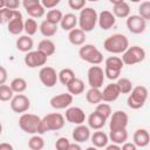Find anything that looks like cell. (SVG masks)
<instances>
[{"instance_id":"cell-1","label":"cell","mask_w":150,"mask_h":150,"mask_svg":"<svg viewBox=\"0 0 150 150\" xmlns=\"http://www.w3.org/2000/svg\"><path fill=\"white\" fill-rule=\"evenodd\" d=\"M103 47L108 53L111 54H123L127 48L129 47V40L124 34H112L110 36H108L104 42H103Z\"/></svg>"},{"instance_id":"cell-2","label":"cell","mask_w":150,"mask_h":150,"mask_svg":"<svg viewBox=\"0 0 150 150\" xmlns=\"http://www.w3.org/2000/svg\"><path fill=\"white\" fill-rule=\"evenodd\" d=\"M66 120L64 116L60 112H50L41 118L40 135H43L48 131H57L64 127Z\"/></svg>"},{"instance_id":"cell-3","label":"cell","mask_w":150,"mask_h":150,"mask_svg":"<svg viewBox=\"0 0 150 150\" xmlns=\"http://www.w3.org/2000/svg\"><path fill=\"white\" fill-rule=\"evenodd\" d=\"M79 56L84 62L91 64V66H98L103 62V54L101 50L91 43H84L79 49Z\"/></svg>"},{"instance_id":"cell-4","label":"cell","mask_w":150,"mask_h":150,"mask_svg":"<svg viewBox=\"0 0 150 150\" xmlns=\"http://www.w3.org/2000/svg\"><path fill=\"white\" fill-rule=\"evenodd\" d=\"M77 23L81 30L84 33L91 32L97 25V12L93 7H84L80 11L77 16Z\"/></svg>"},{"instance_id":"cell-5","label":"cell","mask_w":150,"mask_h":150,"mask_svg":"<svg viewBox=\"0 0 150 150\" xmlns=\"http://www.w3.org/2000/svg\"><path fill=\"white\" fill-rule=\"evenodd\" d=\"M41 117L34 114L25 112L19 117V127L22 131L30 135H40Z\"/></svg>"},{"instance_id":"cell-6","label":"cell","mask_w":150,"mask_h":150,"mask_svg":"<svg viewBox=\"0 0 150 150\" xmlns=\"http://www.w3.org/2000/svg\"><path fill=\"white\" fill-rule=\"evenodd\" d=\"M148 89L146 87L144 86H136L132 88V90L129 93V96L127 98V104L130 109H134V110H137V109H141L146 100H148Z\"/></svg>"},{"instance_id":"cell-7","label":"cell","mask_w":150,"mask_h":150,"mask_svg":"<svg viewBox=\"0 0 150 150\" xmlns=\"http://www.w3.org/2000/svg\"><path fill=\"white\" fill-rule=\"evenodd\" d=\"M145 50L144 48L139 47V46H129L127 48V50L122 54V62L123 64H127V66H134V64H137V63H141L142 61H144L145 59Z\"/></svg>"},{"instance_id":"cell-8","label":"cell","mask_w":150,"mask_h":150,"mask_svg":"<svg viewBox=\"0 0 150 150\" xmlns=\"http://www.w3.org/2000/svg\"><path fill=\"white\" fill-rule=\"evenodd\" d=\"M110 121H109V129L110 131H116V130H123L127 129L128 123H129V116L125 111L123 110H116L110 115Z\"/></svg>"},{"instance_id":"cell-9","label":"cell","mask_w":150,"mask_h":150,"mask_svg":"<svg viewBox=\"0 0 150 150\" xmlns=\"http://www.w3.org/2000/svg\"><path fill=\"white\" fill-rule=\"evenodd\" d=\"M87 79H88V84L90 88H97L100 89L103 86L104 82V71L103 68L100 66H91L88 69L87 73Z\"/></svg>"},{"instance_id":"cell-10","label":"cell","mask_w":150,"mask_h":150,"mask_svg":"<svg viewBox=\"0 0 150 150\" xmlns=\"http://www.w3.org/2000/svg\"><path fill=\"white\" fill-rule=\"evenodd\" d=\"M48 57L42 54L41 52L36 50H30L28 53H26L25 57H23V62L28 68H38V67H45V64L47 63Z\"/></svg>"},{"instance_id":"cell-11","label":"cell","mask_w":150,"mask_h":150,"mask_svg":"<svg viewBox=\"0 0 150 150\" xmlns=\"http://www.w3.org/2000/svg\"><path fill=\"white\" fill-rule=\"evenodd\" d=\"M39 79L45 87L53 88L57 83V73L53 67L45 66L39 71Z\"/></svg>"},{"instance_id":"cell-12","label":"cell","mask_w":150,"mask_h":150,"mask_svg":"<svg viewBox=\"0 0 150 150\" xmlns=\"http://www.w3.org/2000/svg\"><path fill=\"white\" fill-rule=\"evenodd\" d=\"M21 5L23 6V8L26 9L27 14L32 19L42 18L45 15V13H46V9L42 7L41 1H39V0H23L21 2Z\"/></svg>"},{"instance_id":"cell-13","label":"cell","mask_w":150,"mask_h":150,"mask_svg":"<svg viewBox=\"0 0 150 150\" xmlns=\"http://www.w3.org/2000/svg\"><path fill=\"white\" fill-rule=\"evenodd\" d=\"M125 25H127L128 30L132 34H142V33H144V30L146 28V21L137 14L129 15L127 18Z\"/></svg>"},{"instance_id":"cell-14","label":"cell","mask_w":150,"mask_h":150,"mask_svg":"<svg viewBox=\"0 0 150 150\" xmlns=\"http://www.w3.org/2000/svg\"><path fill=\"white\" fill-rule=\"evenodd\" d=\"M11 109L16 114H25L30 108V100L23 94H16L11 100Z\"/></svg>"},{"instance_id":"cell-15","label":"cell","mask_w":150,"mask_h":150,"mask_svg":"<svg viewBox=\"0 0 150 150\" xmlns=\"http://www.w3.org/2000/svg\"><path fill=\"white\" fill-rule=\"evenodd\" d=\"M64 120L71 124L75 125H80L83 124L86 121V114L83 111V109H81L80 107H69L66 109V115H64Z\"/></svg>"},{"instance_id":"cell-16","label":"cell","mask_w":150,"mask_h":150,"mask_svg":"<svg viewBox=\"0 0 150 150\" xmlns=\"http://www.w3.org/2000/svg\"><path fill=\"white\" fill-rule=\"evenodd\" d=\"M49 103H50V107L53 109H55V110L67 109L73 103V96L69 93H62V94H59V95L53 96L50 98Z\"/></svg>"},{"instance_id":"cell-17","label":"cell","mask_w":150,"mask_h":150,"mask_svg":"<svg viewBox=\"0 0 150 150\" xmlns=\"http://www.w3.org/2000/svg\"><path fill=\"white\" fill-rule=\"evenodd\" d=\"M7 29L13 35H19L23 32V18L20 11H13V15L7 23Z\"/></svg>"},{"instance_id":"cell-18","label":"cell","mask_w":150,"mask_h":150,"mask_svg":"<svg viewBox=\"0 0 150 150\" xmlns=\"http://www.w3.org/2000/svg\"><path fill=\"white\" fill-rule=\"evenodd\" d=\"M116 23V18L110 11H102L100 14H97V25L101 29L108 30L112 28Z\"/></svg>"},{"instance_id":"cell-19","label":"cell","mask_w":150,"mask_h":150,"mask_svg":"<svg viewBox=\"0 0 150 150\" xmlns=\"http://www.w3.org/2000/svg\"><path fill=\"white\" fill-rule=\"evenodd\" d=\"M120 95H121V93H120V89H118L116 82H111V83L107 84L102 91V102H105V103L114 102L120 97Z\"/></svg>"},{"instance_id":"cell-20","label":"cell","mask_w":150,"mask_h":150,"mask_svg":"<svg viewBox=\"0 0 150 150\" xmlns=\"http://www.w3.org/2000/svg\"><path fill=\"white\" fill-rule=\"evenodd\" d=\"M90 129L88 125H84V124H80V125H76L74 129H73V132H71V137L75 141V143H84L87 142L89 138H90Z\"/></svg>"},{"instance_id":"cell-21","label":"cell","mask_w":150,"mask_h":150,"mask_svg":"<svg viewBox=\"0 0 150 150\" xmlns=\"http://www.w3.org/2000/svg\"><path fill=\"white\" fill-rule=\"evenodd\" d=\"M134 144L137 146V148H145L149 145V142H150V135H149V131L144 128H139L137 129L135 132H134Z\"/></svg>"},{"instance_id":"cell-22","label":"cell","mask_w":150,"mask_h":150,"mask_svg":"<svg viewBox=\"0 0 150 150\" xmlns=\"http://www.w3.org/2000/svg\"><path fill=\"white\" fill-rule=\"evenodd\" d=\"M107 118L103 117L102 115H100L96 111H93L89 116H88V127L89 129H94V130H101L105 123H107Z\"/></svg>"},{"instance_id":"cell-23","label":"cell","mask_w":150,"mask_h":150,"mask_svg":"<svg viewBox=\"0 0 150 150\" xmlns=\"http://www.w3.org/2000/svg\"><path fill=\"white\" fill-rule=\"evenodd\" d=\"M93 143V146L95 148H105L108 145V142H109V137L108 135L104 132V131H101V130H96L94 134L90 135V138H89Z\"/></svg>"},{"instance_id":"cell-24","label":"cell","mask_w":150,"mask_h":150,"mask_svg":"<svg viewBox=\"0 0 150 150\" xmlns=\"http://www.w3.org/2000/svg\"><path fill=\"white\" fill-rule=\"evenodd\" d=\"M15 47L18 50L22 52V53H28L33 49L34 47V41L30 36L28 35H21L16 39L15 41Z\"/></svg>"},{"instance_id":"cell-25","label":"cell","mask_w":150,"mask_h":150,"mask_svg":"<svg viewBox=\"0 0 150 150\" xmlns=\"http://www.w3.org/2000/svg\"><path fill=\"white\" fill-rule=\"evenodd\" d=\"M86 39H87L86 33L80 28H74L68 34V40L73 46H83L86 42Z\"/></svg>"},{"instance_id":"cell-26","label":"cell","mask_w":150,"mask_h":150,"mask_svg":"<svg viewBox=\"0 0 150 150\" xmlns=\"http://www.w3.org/2000/svg\"><path fill=\"white\" fill-rule=\"evenodd\" d=\"M130 6L127 1H122L118 5H115L112 7V14L115 18H120V19H127L130 15Z\"/></svg>"},{"instance_id":"cell-27","label":"cell","mask_w":150,"mask_h":150,"mask_svg":"<svg viewBox=\"0 0 150 150\" xmlns=\"http://www.w3.org/2000/svg\"><path fill=\"white\" fill-rule=\"evenodd\" d=\"M76 25H77V16L73 13H67V14H63L62 16V20L60 22V26L63 30H68L70 32L71 29L76 28Z\"/></svg>"},{"instance_id":"cell-28","label":"cell","mask_w":150,"mask_h":150,"mask_svg":"<svg viewBox=\"0 0 150 150\" xmlns=\"http://www.w3.org/2000/svg\"><path fill=\"white\" fill-rule=\"evenodd\" d=\"M38 50L41 52L42 54H45L47 57L48 56H52L55 50H56V47H55V43L50 40V39H43L39 42L38 45Z\"/></svg>"},{"instance_id":"cell-29","label":"cell","mask_w":150,"mask_h":150,"mask_svg":"<svg viewBox=\"0 0 150 150\" xmlns=\"http://www.w3.org/2000/svg\"><path fill=\"white\" fill-rule=\"evenodd\" d=\"M67 90L68 93L71 95V96H77V95H81L83 91H84V82L81 80V79H77L75 77L71 82H69L67 86Z\"/></svg>"},{"instance_id":"cell-30","label":"cell","mask_w":150,"mask_h":150,"mask_svg":"<svg viewBox=\"0 0 150 150\" xmlns=\"http://www.w3.org/2000/svg\"><path fill=\"white\" fill-rule=\"evenodd\" d=\"M108 137H109V141L112 142V144L121 145V144H123V143H125L128 141V131H127V129L110 131Z\"/></svg>"},{"instance_id":"cell-31","label":"cell","mask_w":150,"mask_h":150,"mask_svg":"<svg viewBox=\"0 0 150 150\" xmlns=\"http://www.w3.org/2000/svg\"><path fill=\"white\" fill-rule=\"evenodd\" d=\"M39 30L45 38H52L57 33V26L52 25L48 21L43 20L39 26Z\"/></svg>"},{"instance_id":"cell-32","label":"cell","mask_w":150,"mask_h":150,"mask_svg":"<svg viewBox=\"0 0 150 150\" xmlns=\"http://www.w3.org/2000/svg\"><path fill=\"white\" fill-rule=\"evenodd\" d=\"M74 79H75V73L70 68H63L57 73V81H60V83L63 86H67Z\"/></svg>"},{"instance_id":"cell-33","label":"cell","mask_w":150,"mask_h":150,"mask_svg":"<svg viewBox=\"0 0 150 150\" xmlns=\"http://www.w3.org/2000/svg\"><path fill=\"white\" fill-rule=\"evenodd\" d=\"M86 100L90 104H98L102 102V91L97 88H89L86 93Z\"/></svg>"},{"instance_id":"cell-34","label":"cell","mask_w":150,"mask_h":150,"mask_svg":"<svg viewBox=\"0 0 150 150\" xmlns=\"http://www.w3.org/2000/svg\"><path fill=\"white\" fill-rule=\"evenodd\" d=\"M9 87L13 90V93L22 94L27 89V81L23 77H15V79H13L11 81Z\"/></svg>"},{"instance_id":"cell-35","label":"cell","mask_w":150,"mask_h":150,"mask_svg":"<svg viewBox=\"0 0 150 150\" xmlns=\"http://www.w3.org/2000/svg\"><path fill=\"white\" fill-rule=\"evenodd\" d=\"M62 16H63V13L60 11V9H49L48 12H47V14H46V21H48L49 23H52V25H55V26H57L60 22H61V20H62Z\"/></svg>"},{"instance_id":"cell-36","label":"cell","mask_w":150,"mask_h":150,"mask_svg":"<svg viewBox=\"0 0 150 150\" xmlns=\"http://www.w3.org/2000/svg\"><path fill=\"white\" fill-rule=\"evenodd\" d=\"M104 64H105V68H110V69H115V70H120V71H122V69L124 67L121 57H118V56L107 57L104 61Z\"/></svg>"},{"instance_id":"cell-37","label":"cell","mask_w":150,"mask_h":150,"mask_svg":"<svg viewBox=\"0 0 150 150\" xmlns=\"http://www.w3.org/2000/svg\"><path fill=\"white\" fill-rule=\"evenodd\" d=\"M38 29H39V26H38V22L35 19L29 18V19H26L23 21V30H25L26 35L32 36V35L36 34Z\"/></svg>"},{"instance_id":"cell-38","label":"cell","mask_w":150,"mask_h":150,"mask_svg":"<svg viewBox=\"0 0 150 150\" xmlns=\"http://www.w3.org/2000/svg\"><path fill=\"white\" fill-rule=\"evenodd\" d=\"M116 84H117L121 94H129L132 90V88H134L131 80H129L128 77H120L117 80Z\"/></svg>"},{"instance_id":"cell-39","label":"cell","mask_w":150,"mask_h":150,"mask_svg":"<svg viewBox=\"0 0 150 150\" xmlns=\"http://www.w3.org/2000/svg\"><path fill=\"white\" fill-rule=\"evenodd\" d=\"M45 146V141L40 135H33L28 139V148L30 150H42Z\"/></svg>"},{"instance_id":"cell-40","label":"cell","mask_w":150,"mask_h":150,"mask_svg":"<svg viewBox=\"0 0 150 150\" xmlns=\"http://www.w3.org/2000/svg\"><path fill=\"white\" fill-rule=\"evenodd\" d=\"M13 96H14V93L9 86H7V84L0 86V101H2V102L11 101L13 98Z\"/></svg>"},{"instance_id":"cell-41","label":"cell","mask_w":150,"mask_h":150,"mask_svg":"<svg viewBox=\"0 0 150 150\" xmlns=\"http://www.w3.org/2000/svg\"><path fill=\"white\" fill-rule=\"evenodd\" d=\"M145 21L150 20V1H143L138 6V14Z\"/></svg>"},{"instance_id":"cell-42","label":"cell","mask_w":150,"mask_h":150,"mask_svg":"<svg viewBox=\"0 0 150 150\" xmlns=\"http://www.w3.org/2000/svg\"><path fill=\"white\" fill-rule=\"evenodd\" d=\"M95 111L96 112H98L100 115H102L103 117H105L107 120L110 117V115L112 114L111 112V107H110V104H108V103H103V102H101V103H98V104H96V108H95Z\"/></svg>"},{"instance_id":"cell-43","label":"cell","mask_w":150,"mask_h":150,"mask_svg":"<svg viewBox=\"0 0 150 150\" xmlns=\"http://www.w3.org/2000/svg\"><path fill=\"white\" fill-rule=\"evenodd\" d=\"M13 15V11L8 9V8H2L0 9V25H5V23H8V21L11 20Z\"/></svg>"},{"instance_id":"cell-44","label":"cell","mask_w":150,"mask_h":150,"mask_svg":"<svg viewBox=\"0 0 150 150\" xmlns=\"http://www.w3.org/2000/svg\"><path fill=\"white\" fill-rule=\"evenodd\" d=\"M86 0H68V6L74 11H81L86 7Z\"/></svg>"},{"instance_id":"cell-45","label":"cell","mask_w":150,"mask_h":150,"mask_svg":"<svg viewBox=\"0 0 150 150\" xmlns=\"http://www.w3.org/2000/svg\"><path fill=\"white\" fill-rule=\"evenodd\" d=\"M69 144H70V142L67 137H60L55 142V149L56 150H67Z\"/></svg>"},{"instance_id":"cell-46","label":"cell","mask_w":150,"mask_h":150,"mask_svg":"<svg viewBox=\"0 0 150 150\" xmlns=\"http://www.w3.org/2000/svg\"><path fill=\"white\" fill-rule=\"evenodd\" d=\"M60 4V0H42L41 1V5L42 7L46 9H54L57 5Z\"/></svg>"},{"instance_id":"cell-47","label":"cell","mask_w":150,"mask_h":150,"mask_svg":"<svg viewBox=\"0 0 150 150\" xmlns=\"http://www.w3.org/2000/svg\"><path fill=\"white\" fill-rule=\"evenodd\" d=\"M21 2L19 0H5V7L11 11H18Z\"/></svg>"},{"instance_id":"cell-48","label":"cell","mask_w":150,"mask_h":150,"mask_svg":"<svg viewBox=\"0 0 150 150\" xmlns=\"http://www.w3.org/2000/svg\"><path fill=\"white\" fill-rule=\"evenodd\" d=\"M7 79H8V74H7L6 68L2 67V66H0V86L1 84H5L6 81H7Z\"/></svg>"},{"instance_id":"cell-49","label":"cell","mask_w":150,"mask_h":150,"mask_svg":"<svg viewBox=\"0 0 150 150\" xmlns=\"http://www.w3.org/2000/svg\"><path fill=\"white\" fill-rule=\"evenodd\" d=\"M121 150H137V146L132 142H125L122 144Z\"/></svg>"},{"instance_id":"cell-50","label":"cell","mask_w":150,"mask_h":150,"mask_svg":"<svg viewBox=\"0 0 150 150\" xmlns=\"http://www.w3.org/2000/svg\"><path fill=\"white\" fill-rule=\"evenodd\" d=\"M0 150H14V148L12 144L4 142V143H0Z\"/></svg>"},{"instance_id":"cell-51","label":"cell","mask_w":150,"mask_h":150,"mask_svg":"<svg viewBox=\"0 0 150 150\" xmlns=\"http://www.w3.org/2000/svg\"><path fill=\"white\" fill-rule=\"evenodd\" d=\"M67 150H82V148L79 143H70Z\"/></svg>"},{"instance_id":"cell-52","label":"cell","mask_w":150,"mask_h":150,"mask_svg":"<svg viewBox=\"0 0 150 150\" xmlns=\"http://www.w3.org/2000/svg\"><path fill=\"white\" fill-rule=\"evenodd\" d=\"M105 150H121V146L120 145H117V144H108L107 146H105Z\"/></svg>"},{"instance_id":"cell-53","label":"cell","mask_w":150,"mask_h":150,"mask_svg":"<svg viewBox=\"0 0 150 150\" xmlns=\"http://www.w3.org/2000/svg\"><path fill=\"white\" fill-rule=\"evenodd\" d=\"M5 8V0H0V9Z\"/></svg>"},{"instance_id":"cell-54","label":"cell","mask_w":150,"mask_h":150,"mask_svg":"<svg viewBox=\"0 0 150 150\" xmlns=\"http://www.w3.org/2000/svg\"><path fill=\"white\" fill-rule=\"evenodd\" d=\"M86 150H97V148H95V146H93V145H91V146H88Z\"/></svg>"},{"instance_id":"cell-55","label":"cell","mask_w":150,"mask_h":150,"mask_svg":"<svg viewBox=\"0 0 150 150\" xmlns=\"http://www.w3.org/2000/svg\"><path fill=\"white\" fill-rule=\"evenodd\" d=\"M1 132H2V124H1V122H0V135H1Z\"/></svg>"}]
</instances>
